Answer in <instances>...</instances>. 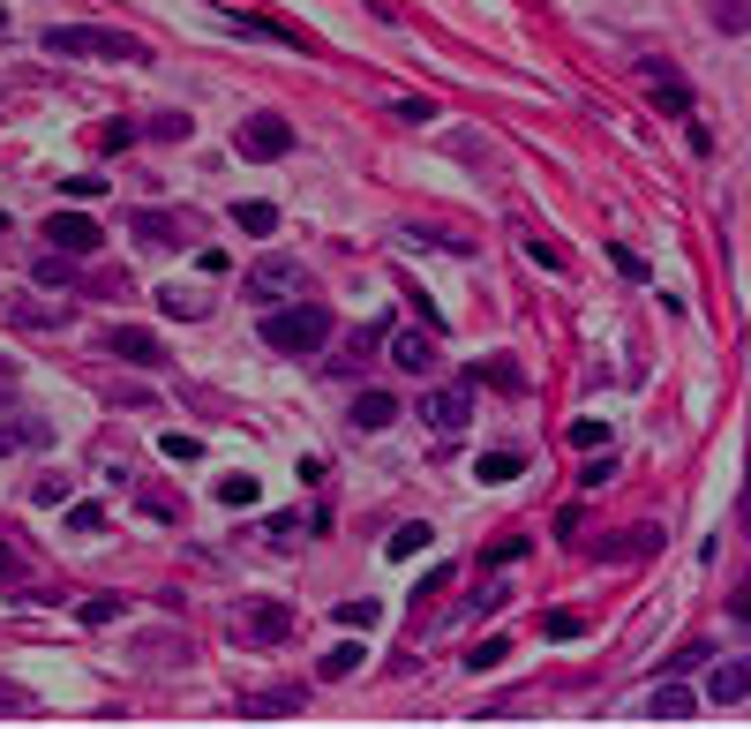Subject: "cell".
I'll return each mask as SVG.
<instances>
[{
  "mask_svg": "<svg viewBox=\"0 0 751 729\" xmlns=\"http://www.w3.org/2000/svg\"><path fill=\"white\" fill-rule=\"evenodd\" d=\"M255 339L271 346V353H316V346H331V308L316 294L286 301V308H271V316L255 324Z\"/></svg>",
  "mask_w": 751,
  "mask_h": 729,
  "instance_id": "1",
  "label": "cell"
},
{
  "mask_svg": "<svg viewBox=\"0 0 751 729\" xmlns=\"http://www.w3.org/2000/svg\"><path fill=\"white\" fill-rule=\"evenodd\" d=\"M39 45H45V53H61V61H68V53H76V61H151V45H143V39L106 31V23H53Z\"/></svg>",
  "mask_w": 751,
  "mask_h": 729,
  "instance_id": "2",
  "label": "cell"
},
{
  "mask_svg": "<svg viewBox=\"0 0 751 729\" xmlns=\"http://www.w3.org/2000/svg\"><path fill=\"white\" fill-rule=\"evenodd\" d=\"M308 294H316V279H308L301 257H263L249 271V301H279L286 308V301H308Z\"/></svg>",
  "mask_w": 751,
  "mask_h": 729,
  "instance_id": "3",
  "label": "cell"
},
{
  "mask_svg": "<svg viewBox=\"0 0 751 729\" xmlns=\"http://www.w3.org/2000/svg\"><path fill=\"white\" fill-rule=\"evenodd\" d=\"M421 422L436 436H459L466 422H474V384H436L428 399H421Z\"/></svg>",
  "mask_w": 751,
  "mask_h": 729,
  "instance_id": "4",
  "label": "cell"
},
{
  "mask_svg": "<svg viewBox=\"0 0 751 729\" xmlns=\"http://www.w3.org/2000/svg\"><path fill=\"white\" fill-rule=\"evenodd\" d=\"M233 151H241V159H286V151H293V129L279 121V113H249V121L233 129Z\"/></svg>",
  "mask_w": 751,
  "mask_h": 729,
  "instance_id": "5",
  "label": "cell"
},
{
  "mask_svg": "<svg viewBox=\"0 0 751 729\" xmlns=\"http://www.w3.org/2000/svg\"><path fill=\"white\" fill-rule=\"evenodd\" d=\"M128 233H135L143 249H188V241H196V218H181V211H128Z\"/></svg>",
  "mask_w": 751,
  "mask_h": 729,
  "instance_id": "6",
  "label": "cell"
},
{
  "mask_svg": "<svg viewBox=\"0 0 751 729\" xmlns=\"http://www.w3.org/2000/svg\"><path fill=\"white\" fill-rule=\"evenodd\" d=\"M45 241H53L61 257H90L106 233H98V218H84V211H53L45 218Z\"/></svg>",
  "mask_w": 751,
  "mask_h": 729,
  "instance_id": "7",
  "label": "cell"
},
{
  "mask_svg": "<svg viewBox=\"0 0 751 729\" xmlns=\"http://www.w3.org/2000/svg\"><path fill=\"white\" fill-rule=\"evenodd\" d=\"M241 640H255V646H279L293 632V609L286 601H255V609H241V624H233Z\"/></svg>",
  "mask_w": 751,
  "mask_h": 729,
  "instance_id": "8",
  "label": "cell"
},
{
  "mask_svg": "<svg viewBox=\"0 0 751 729\" xmlns=\"http://www.w3.org/2000/svg\"><path fill=\"white\" fill-rule=\"evenodd\" d=\"M218 15H226V23H233V31H249V39L293 45V53H316V45L301 39V31H293V23H279V15H249V8H218Z\"/></svg>",
  "mask_w": 751,
  "mask_h": 729,
  "instance_id": "9",
  "label": "cell"
},
{
  "mask_svg": "<svg viewBox=\"0 0 751 729\" xmlns=\"http://www.w3.org/2000/svg\"><path fill=\"white\" fill-rule=\"evenodd\" d=\"M639 76H646V90H654L662 113H692V84H684L668 61H639Z\"/></svg>",
  "mask_w": 751,
  "mask_h": 729,
  "instance_id": "10",
  "label": "cell"
},
{
  "mask_svg": "<svg viewBox=\"0 0 751 729\" xmlns=\"http://www.w3.org/2000/svg\"><path fill=\"white\" fill-rule=\"evenodd\" d=\"M106 346H113L121 361H135V369L166 361V346H159V331H143V324H113V331H106Z\"/></svg>",
  "mask_w": 751,
  "mask_h": 729,
  "instance_id": "11",
  "label": "cell"
},
{
  "mask_svg": "<svg viewBox=\"0 0 751 729\" xmlns=\"http://www.w3.org/2000/svg\"><path fill=\"white\" fill-rule=\"evenodd\" d=\"M391 369H406V377H428V369H436V339H428V331H391Z\"/></svg>",
  "mask_w": 751,
  "mask_h": 729,
  "instance_id": "12",
  "label": "cell"
},
{
  "mask_svg": "<svg viewBox=\"0 0 751 729\" xmlns=\"http://www.w3.org/2000/svg\"><path fill=\"white\" fill-rule=\"evenodd\" d=\"M308 692L301 685H271V692H249V722H279V715H301Z\"/></svg>",
  "mask_w": 751,
  "mask_h": 729,
  "instance_id": "13",
  "label": "cell"
},
{
  "mask_svg": "<svg viewBox=\"0 0 751 729\" xmlns=\"http://www.w3.org/2000/svg\"><path fill=\"white\" fill-rule=\"evenodd\" d=\"M646 715H654V722H692V715H699V699H692V685H684V677H668V685L646 699Z\"/></svg>",
  "mask_w": 751,
  "mask_h": 729,
  "instance_id": "14",
  "label": "cell"
},
{
  "mask_svg": "<svg viewBox=\"0 0 751 729\" xmlns=\"http://www.w3.org/2000/svg\"><path fill=\"white\" fill-rule=\"evenodd\" d=\"M707 699H721V707H737V699H751V654H737V662H721V670H714Z\"/></svg>",
  "mask_w": 751,
  "mask_h": 729,
  "instance_id": "15",
  "label": "cell"
},
{
  "mask_svg": "<svg viewBox=\"0 0 751 729\" xmlns=\"http://www.w3.org/2000/svg\"><path fill=\"white\" fill-rule=\"evenodd\" d=\"M391 422H399V399L391 391H361L353 399V429H391Z\"/></svg>",
  "mask_w": 751,
  "mask_h": 729,
  "instance_id": "16",
  "label": "cell"
},
{
  "mask_svg": "<svg viewBox=\"0 0 751 729\" xmlns=\"http://www.w3.org/2000/svg\"><path fill=\"white\" fill-rule=\"evenodd\" d=\"M375 339H383V324H361V331H346V346H338V377H353V369H361V361H369L375 353Z\"/></svg>",
  "mask_w": 751,
  "mask_h": 729,
  "instance_id": "17",
  "label": "cell"
},
{
  "mask_svg": "<svg viewBox=\"0 0 751 729\" xmlns=\"http://www.w3.org/2000/svg\"><path fill=\"white\" fill-rule=\"evenodd\" d=\"M233 226L263 241V233H279V204H263V196H241V204H233Z\"/></svg>",
  "mask_w": 751,
  "mask_h": 729,
  "instance_id": "18",
  "label": "cell"
},
{
  "mask_svg": "<svg viewBox=\"0 0 751 729\" xmlns=\"http://www.w3.org/2000/svg\"><path fill=\"white\" fill-rule=\"evenodd\" d=\"M466 384H497V391H519V369L503 361V353H489V361H474V377Z\"/></svg>",
  "mask_w": 751,
  "mask_h": 729,
  "instance_id": "19",
  "label": "cell"
},
{
  "mask_svg": "<svg viewBox=\"0 0 751 729\" xmlns=\"http://www.w3.org/2000/svg\"><path fill=\"white\" fill-rule=\"evenodd\" d=\"M519 467H526V451H481V459H474V474H481V481H511Z\"/></svg>",
  "mask_w": 751,
  "mask_h": 729,
  "instance_id": "20",
  "label": "cell"
},
{
  "mask_svg": "<svg viewBox=\"0 0 751 729\" xmlns=\"http://www.w3.org/2000/svg\"><path fill=\"white\" fill-rule=\"evenodd\" d=\"M159 308H166V316H181V324H188V316H204L210 301L196 294V286H166V294H159Z\"/></svg>",
  "mask_w": 751,
  "mask_h": 729,
  "instance_id": "21",
  "label": "cell"
},
{
  "mask_svg": "<svg viewBox=\"0 0 751 729\" xmlns=\"http://www.w3.org/2000/svg\"><path fill=\"white\" fill-rule=\"evenodd\" d=\"M218 504L249 512V504H255V474H218Z\"/></svg>",
  "mask_w": 751,
  "mask_h": 729,
  "instance_id": "22",
  "label": "cell"
},
{
  "mask_svg": "<svg viewBox=\"0 0 751 729\" xmlns=\"http://www.w3.org/2000/svg\"><path fill=\"white\" fill-rule=\"evenodd\" d=\"M31 444H45V422H8V429H0V459H8V451H31Z\"/></svg>",
  "mask_w": 751,
  "mask_h": 729,
  "instance_id": "23",
  "label": "cell"
},
{
  "mask_svg": "<svg viewBox=\"0 0 751 729\" xmlns=\"http://www.w3.org/2000/svg\"><path fill=\"white\" fill-rule=\"evenodd\" d=\"M316 670H324L331 685H338V677H353V670H361V646H353V640H346V646H331V654H324Z\"/></svg>",
  "mask_w": 751,
  "mask_h": 729,
  "instance_id": "24",
  "label": "cell"
},
{
  "mask_svg": "<svg viewBox=\"0 0 751 729\" xmlns=\"http://www.w3.org/2000/svg\"><path fill=\"white\" fill-rule=\"evenodd\" d=\"M428 542H436V534H428V526H399V534H391V542H383V550H391V557H421V550H428Z\"/></svg>",
  "mask_w": 751,
  "mask_h": 729,
  "instance_id": "25",
  "label": "cell"
},
{
  "mask_svg": "<svg viewBox=\"0 0 751 729\" xmlns=\"http://www.w3.org/2000/svg\"><path fill=\"white\" fill-rule=\"evenodd\" d=\"M714 31H751V0H714Z\"/></svg>",
  "mask_w": 751,
  "mask_h": 729,
  "instance_id": "26",
  "label": "cell"
},
{
  "mask_svg": "<svg viewBox=\"0 0 751 729\" xmlns=\"http://www.w3.org/2000/svg\"><path fill=\"white\" fill-rule=\"evenodd\" d=\"M76 617H84V624H113V617H121V595H90V601H76Z\"/></svg>",
  "mask_w": 751,
  "mask_h": 729,
  "instance_id": "27",
  "label": "cell"
},
{
  "mask_svg": "<svg viewBox=\"0 0 751 729\" xmlns=\"http://www.w3.org/2000/svg\"><path fill=\"white\" fill-rule=\"evenodd\" d=\"M572 444H579V451H609V422H594V414L572 422Z\"/></svg>",
  "mask_w": 751,
  "mask_h": 729,
  "instance_id": "28",
  "label": "cell"
},
{
  "mask_svg": "<svg viewBox=\"0 0 751 729\" xmlns=\"http://www.w3.org/2000/svg\"><path fill=\"white\" fill-rule=\"evenodd\" d=\"M586 489H609V481H617V459H609V451H586V474H579Z\"/></svg>",
  "mask_w": 751,
  "mask_h": 729,
  "instance_id": "29",
  "label": "cell"
},
{
  "mask_svg": "<svg viewBox=\"0 0 751 729\" xmlns=\"http://www.w3.org/2000/svg\"><path fill=\"white\" fill-rule=\"evenodd\" d=\"M301 534H308V519H293V512L271 519V542H279V550H301Z\"/></svg>",
  "mask_w": 751,
  "mask_h": 729,
  "instance_id": "30",
  "label": "cell"
},
{
  "mask_svg": "<svg viewBox=\"0 0 751 729\" xmlns=\"http://www.w3.org/2000/svg\"><path fill=\"white\" fill-rule=\"evenodd\" d=\"M497 662H511V640H481L466 654V670H497Z\"/></svg>",
  "mask_w": 751,
  "mask_h": 729,
  "instance_id": "31",
  "label": "cell"
},
{
  "mask_svg": "<svg viewBox=\"0 0 751 729\" xmlns=\"http://www.w3.org/2000/svg\"><path fill=\"white\" fill-rule=\"evenodd\" d=\"M526 557V542H519V534H503V542H489V550H481V564H489V572H497V564H519Z\"/></svg>",
  "mask_w": 751,
  "mask_h": 729,
  "instance_id": "32",
  "label": "cell"
},
{
  "mask_svg": "<svg viewBox=\"0 0 751 729\" xmlns=\"http://www.w3.org/2000/svg\"><path fill=\"white\" fill-rule=\"evenodd\" d=\"M609 271H617V279H646V257H639V249H617V241H609Z\"/></svg>",
  "mask_w": 751,
  "mask_h": 729,
  "instance_id": "33",
  "label": "cell"
},
{
  "mask_svg": "<svg viewBox=\"0 0 751 729\" xmlns=\"http://www.w3.org/2000/svg\"><path fill=\"white\" fill-rule=\"evenodd\" d=\"M106 526V504H68V534H98Z\"/></svg>",
  "mask_w": 751,
  "mask_h": 729,
  "instance_id": "34",
  "label": "cell"
},
{
  "mask_svg": "<svg viewBox=\"0 0 751 729\" xmlns=\"http://www.w3.org/2000/svg\"><path fill=\"white\" fill-rule=\"evenodd\" d=\"M338 624H346V632H369V624H375V601H338Z\"/></svg>",
  "mask_w": 751,
  "mask_h": 729,
  "instance_id": "35",
  "label": "cell"
},
{
  "mask_svg": "<svg viewBox=\"0 0 751 729\" xmlns=\"http://www.w3.org/2000/svg\"><path fill=\"white\" fill-rule=\"evenodd\" d=\"M143 129L159 135V143H173V135H188V113H151V121H143Z\"/></svg>",
  "mask_w": 751,
  "mask_h": 729,
  "instance_id": "36",
  "label": "cell"
},
{
  "mask_svg": "<svg viewBox=\"0 0 751 729\" xmlns=\"http://www.w3.org/2000/svg\"><path fill=\"white\" fill-rule=\"evenodd\" d=\"M699 662H714V654H707V646H699V640H692V646H684V654H676V662H668V677H692Z\"/></svg>",
  "mask_w": 751,
  "mask_h": 729,
  "instance_id": "37",
  "label": "cell"
},
{
  "mask_svg": "<svg viewBox=\"0 0 751 729\" xmlns=\"http://www.w3.org/2000/svg\"><path fill=\"white\" fill-rule=\"evenodd\" d=\"M542 632H548V640H579L586 624H579V617H556V609H548V617H542Z\"/></svg>",
  "mask_w": 751,
  "mask_h": 729,
  "instance_id": "38",
  "label": "cell"
},
{
  "mask_svg": "<svg viewBox=\"0 0 751 729\" xmlns=\"http://www.w3.org/2000/svg\"><path fill=\"white\" fill-rule=\"evenodd\" d=\"M391 113H399V121H436V106H428V98H399Z\"/></svg>",
  "mask_w": 751,
  "mask_h": 729,
  "instance_id": "39",
  "label": "cell"
},
{
  "mask_svg": "<svg viewBox=\"0 0 751 729\" xmlns=\"http://www.w3.org/2000/svg\"><path fill=\"white\" fill-rule=\"evenodd\" d=\"M61 188H68V196H106V181H98V173H68Z\"/></svg>",
  "mask_w": 751,
  "mask_h": 729,
  "instance_id": "40",
  "label": "cell"
},
{
  "mask_svg": "<svg viewBox=\"0 0 751 729\" xmlns=\"http://www.w3.org/2000/svg\"><path fill=\"white\" fill-rule=\"evenodd\" d=\"M31 497H39V504H61V497H68V481H61V474H45V481H31Z\"/></svg>",
  "mask_w": 751,
  "mask_h": 729,
  "instance_id": "41",
  "label": "cell"
},
{
  "mask_svg": "<svg viewBox=\"0 0 751 729\" xmlns=\"http://www.w3.org/2000/svg\"><path fill=\"white\" fill-rule=\"evenodd\" d=\"M39 279H45V286H68V257H61V249H53V257L39 263Z\"/></svg>",
  "mask_w": 751,
  "mask_h": 729,
  "instance_id": "42",
  "label": "cell"
},
{
  "mask_svg": "<svg viewBox=\"0 0 751 729\" xmlns=\"http://www.w3.org/2000/svg\"><path fill=\"white\" fill-rule=\"evenodd\" d=\"M737 617H751V572H744V587H737V601H729Z\"/></svg>",
  "mask_w": 751,
  "mask_h": 729,
  "instance_id": "43",
  "label": "cell"
},
{
  "mask_svg": "<svg viewBox=\"0 0 751 729\" xmlns=\"http://www.w3.org/2000/svg\"><path fill=\"white\" fill-rule=\"evenodd\" d=\"M15 707H23V692H15V685H0V715H15Z\"/></svg>",
  "mask_w": 751,
  "mask_h": 729,
  "instance_id": "44",
  "label": "cell"
},
{
  "mask_svg": "<svg viewBox=\"0 0 751 729\" xmlns=\"http://www.w3.org/2000/svg\"><path fill=\"white\" fill-rule=\"evenodd\" d=\"M8 579H15V557H8V542H0V587H8Z\"/></svg>",
  "mask_w": 751,
  "mask_h": 729,
  "instance_id": "45",
  "label": "cell"
},
{
  "mask_svg": "<svg viewBox=\"0 0 751 729\" xmlns=\"http://www.w3.org/2000/svg\"><path fill=\"white\" fill-rule=\"evenodd\" d=\"M0 31H8V8H0Z\"/></svg>",
  "mask_w": 751,
  "mask_h": 729,
  "instance_id": "46",
  "label": "cell"
}]
</instances>
